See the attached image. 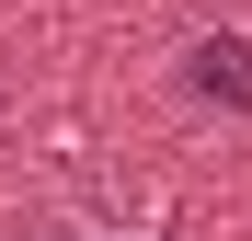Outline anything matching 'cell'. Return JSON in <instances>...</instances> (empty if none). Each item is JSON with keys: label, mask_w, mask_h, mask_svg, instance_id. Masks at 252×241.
<instances>
[{"label": "cell", "mask_w": 252, "mask_h": 241, "mask_svg": "<svg viewBox=\"0 0 252 241\" xmlns=\"http://www.w3.org/2000/svg\"><path fill=\"white\" fill-rule=\"evenodd\" d=\"M184 92L218 103V115H252V34H195L184 46Z\"/></svg>", "instance_id": "6da1fadb"}]
</instances>
